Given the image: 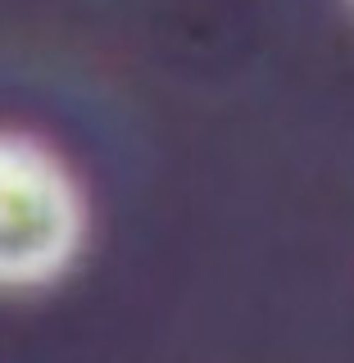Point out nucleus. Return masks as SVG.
I'll return each instance as SVG.
<instances>
[{"instance_id":"obj_1","label":"nucleus","mask_w":354,"mask_h":363,"mask_svg":"<svg viewBox=\"0 0 354 363\" xmlns=\"http://www.w3.org/2000/svg\"><path fill=\"white\" fill-rule=\"evenodd\" d=\"M82 191L64 159L23 132H0V291L64 277L82 250Z\"/></svg>"}]
</instances>
